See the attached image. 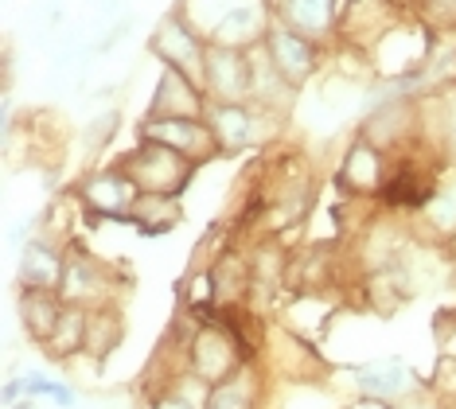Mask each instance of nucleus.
Listing matches in <instances>:
<instances>
[{
    "label": "nucleus",
    "mask_w": 456,
    "mask_h": 409,
    "mask_svg": "<svg viewBox=\"0 0 456 409\" xmlns=\"http://www.w3.org/2000/svg\"><path fill=\"white\" fill-rule=\"evenodd\" d=\"M86 199L98 211H126V207H133V184L126 176H98L86 184Z\"/></svg>",
    "instance_id": "4"
},
{
    "label": "nucleus",
    "mask_w": 456,
    "mask_h": 409,
    "mask_svg": "<svg viewBox=\"0 0 456 409\" xmlns=\"http://www.w3.org/2000/svg\"><path fill=\"white\" fill-rule=\"evenodd\" d=\"M157 409H191L188 402H180V397H160Z\"/></svg>",
    "instance_id": "13"
},
{
    "label": "nucleus",
    "mask_w": 456,
    "mask_h": 409,
    "mask_svg": "<svg viewBox=\"0 0 456 409\" xmlns=\"http://www.w3.org/2000/svg\"><path fill=\"white\" fill-rule=\"evenodd\" d=\"M55 320H59V312H55V304L51 300H32L28 304V323H32V331L36 335H47V331H55Z\"/></svg>",
    "instance_id": "12"
},
{
    "label": "nucleus",
    "mask_w": 456,
    "mask_h": 409,
    "mask_svg": "<svg viewBox=\"0 0 456 409\" xmlns=\"http://www.w3.org/2000/svg\"><path fill=\"white\" fill-rule=\"evenodd\" d=\"M285 16L300 31H320V28H328L331 0H285Z\"/></svg>",
    "instance_id": "6"
},
{
    "label": "nucleus",
    "mask_w": 456,
    "mask_h": 409,
    "mask_svg": "<svg viewBox=\"0 0 456 409\" xmlns=\"http://www.w3.org/2000/svg\"><path fill=\"white\" fill-rule=\"evenodd\" d=\"M207 75H211L215 90L226 94V98H238L246 86H250V70H246V62L238 51H211V59H207Z\"/></svg>",
    "instance_id": "3"
},
{
    "label": "nucleus",
    "mask_w": 456,
    "mask_h": 409,
    "mask_svg": "<svg viewBox=\"0 0 456 409\" xmlns=\"http://www.w3.org/2000/svg\"><path fill=\"white\" fill-rule=\"evenodd\" d=\"M24 409H28V405H24Z\"/></svg>",
    "instance_id": "14"
},
{
    "label": "nucleus",
    "mask_w": 456,
    "mask_h": 409,
    "mask_svg": "<svg viewBox=\"0 0 456 409\" xmlns=\"http://www.w3.org/2000/svg\"><path fill=\"white\" fill-rule=\"evenodd\" d=\"M425 195H429V184H421L418 172H402L398 180L387 187V199L390 203H398V207H418Z\"/></svg>",
    "instance_id": "9"
},
{
    "label": "nucleus",
    "mask_w": 456,
    "mask_h": 409,
    "mask_svg": "<svg viewBox=\"0 0 456 409\" xmlns=\"http://www.w3.org/2000/svg\"><path fill=\"white\" fill-rule=\"evenodd\" d=\"M129 172L149 192H175L188 176V168H183V160H175V149H168V144H144L129 160Z\"/></svg>",
    "instance_id": "1"
},
{
    "label": "nucleus",
    "mask_w": 456,
    "mask_h": 409,
    "mask_svg": "<svg viewBox=\"0 0 456 409\" xmlns=\"http://www.w3.org/2000/svg\"><path fill=\"white\" fill-rule=\"evenodd\" d=\"M144 136L168 144V149H183V152H200V149H207V141H211V136L188 118H160V121L144 125Z\"/></svg>",
    "instance_id": "2"
},
{
    "label": "nucleus",
    "mask_w": 456,
    "mask_h": 409,
    "mask_svg": "<svg viewBox=\"0 0 456 409\" xmlns=\"http://www.w3.org/2000/svg\"><path fill=\"white\" fill-rule=\"evenodd\" d=\"M273 59L289 78H300L308 67H313V47H308L300 36H293V31H277L273 36Z\"/></svg>",
    "instance_id": "5"
},
{
    "label": "nucleus",
    "mask_w": 456,
    "mask_h": 409,
    "mask_svg": "<svg viewBox=\"0 0 456 409\" xmlns=\"http://www.w3.org/2000/svg\"><path fill=\"white\" fill-rule=\"evenodd\" d=\"M24 281L28 285H55L59 281V261L47 254L44 246L24 249Z\"/></svg>",
    "instance_id": "7"
},
{
    "label": "nucleus",
    "mask_w": 456,
    "mask_h": 409,
    "mask_svg": "<svg viewBox=\"0 0 456 409\" xmlns=\"http://www.w3.org/2000/svg\"><path fill=\"white\" fill-rule=\"evenodd\" d=\"M359 382L367 386L370 394H390V390H398V382H402V366L375 363V366H367V371H359Z\"/></svg>",
    "instance_id": "10"
},
{
    "label": "nucleus",
    "mask_w": 456,
    "mask_h": 409,
    "mask_svg": "<svg viewBox=\"0 0 456 409\" xmlns=\"http://www.w3.org/2000/svg\"><path fill=\"white\" fill-rule=\"evenodd\" d=\"M215 133H219L223 144H242L246 136H250V118H246V110H238V106L215 110Z\"/></svg>",
    "instance_id": "8"
},
{
    "label": "nucleus",
    "mask_w": 456,
    "mask_h": 409,
    "mask_svg": "<svg viewBox=\"0 0 456 409\" xmlns=\"http://www.w3.org/2000/svg\"><path fill=\"white\" fill-rule=\"evenodd\" d=\"M207 409H250V394L242 390V382H226L211 394V405Z\"/></svg>",
    "instance_id": "11"
}]
</instances>
